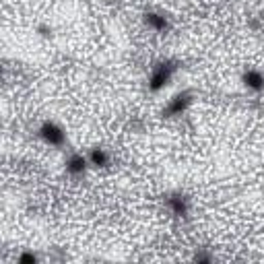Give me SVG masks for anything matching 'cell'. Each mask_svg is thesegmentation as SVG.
I'll return each mask as SVG.
<instances>
[{"mask_svg": "<svg viewBox=\"0 0 264 264\" xmlns=\"http://www.w3.org/2000/svg\"><path fill=\"white\" fill-rule=\"evenodd\" d=\"M244 81H246V85L250 87V89H256V91L264 87V77H262L258 70H248Z\"/></svg>", "mask_w": 264, "mask_h": 264, "instance_id": "obj_3", "label": "cell"}, {"mask_svg": "<svg viewBox=\"0 0 264 264\" xmlns=\"http://www.w3.org/2000/svg\"><path fill=\"white\" fill-rule=\"evenodd\" d=\"M40 134L50 145H60L62 141H64V132H62V128H58L54 122H46L42 126V130H40Z\"/></svg>", "mask_w": 264, "mask_h": 264, "instance_id": "obj_1", "label": "cell"}, {"mask_svg": "<svg viewBox=\"0 0 264 264\" xmlns=\"http://www.w3.org/2000/svg\"><path fill=\"white\" fill-rule=\"evenodd\" d=\"M147 23H149L153 29H159V31H163V29L167 27L165 17H161V15H147Z\"/></svg>", "mask_w": 264, "mask_h": 264, "instance_id": "obj_6", "label": "cell"}, {"mask_svg": "<svg viewBox=\"0 0 264 264\" xmlns=\"http://www.w3.org/2000/svg\"><path fill=\"white\" fill-rule=\"evenodd\" d=\"M87 163H89V159H85L83 155H72V157L68 159V171H72V173H81V171L85 169Z\"/></svg>", "mask_w": 264, "mask_h": 264, "instance_id": "obj_4", "label": "cell"}, {"mask_svg": "<svg viewBox=\"0 0 264 264\" xmlns=\"http://www.w3.org/2000/svg\"><path fill=\"white\" fill-rule=\"evenodd\" d=\"M167 79H169V66H159L153 72V77H151V87H153V89H159V87H163L167 83Z\"/></svg>", "mask_w": 264, "mask_h": 264, "instance_id": "obj_2", "label": "cell"}, {"mask_svg": "<svg viewBox=\"0 0 264 264\" xmlns=\"http://www.w3.org/2000/svg\"><path fill=\"white\" fill-rule=\"evenodd\" d=\"M89 163H91V165L102 167V165H106V163H107V155L104 153L102 149H93L91 155H89Z\"/></svg>", "mask_w": 264, "mask_h": 264, "instance_id": "obj_5", "label": "cell"}]
</instances>
